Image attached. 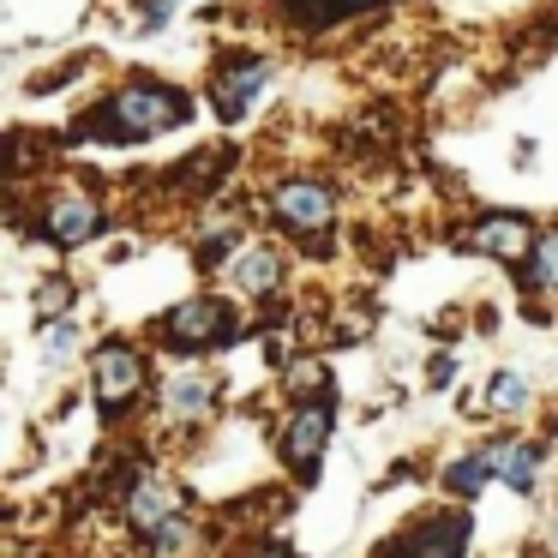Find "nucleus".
Wrapping results in <instances>:
<instances>
[{
	"mask_svg": "<svg viewBox=\"0 0 558 558\" xmlns=\"http://www.w3.org/2000/svg\"><path fill=\"white\" fill-rule=\"evenodd\" d=\"M522 289H558V229H546L534 258L522 265Z\"/></svg>",
	"mask_w": 558,
	"mask_h": 558,
	"instance_id": "nucleus-16",
	"label": "nucleus"
},
{
	"mask_svg": "<svg viewBox=\"0 0 558 558\" xmlns=\"http://www.w3.org/2000/svg\"><path fill=\"white\" fill-rule=\"evenodd\" d=\"M486 481H493V462H486V450H469L462 462H450V469H445V486H450L457 498H481Z\"/></svg>",
	"mask_w": 558,
	"mask_h": 558,
	"instance_id": "nucleus-15",
	"label": "nucleus"
},
{
	"mask_svg": "<svg viewBox=\"0 0 558 558\" xmlns=\"http://www.w3.org/2000/svg\"><path fill=\"white\" fill-rule=\"evenodd\" d=\"M121 505H126V522H133V529H145V534H157L162 522L181 517V493H174L162 474H133V481H126V493H121Z\"/></svg>",
	"mask_w": 558,
	"mask_h": 558,
	"instance_id": "nucleus-10",
	"label": "nucleus"
},
{
	"mask_svg": "<svg viewBox=\"0 0 558 558\" xmlns=\"http://www.w3.org/2000/svg\"><path fill=\"white\" fill-rule=\"evenodd\" d=\"M253 558H289V553H282V546H258Z\"/></svg>",
	"mask_w": 558,
	"mask_h": 558,
	"instance_id": "nucleus-23",
	"label": "nucleus"
},
{
	"mask_svg": "<svg viewBox=\"0 0 558 558\" xmlns=\"http://www.w3.org/2000/svg\"><path fill=\"white\" fill-rule=\"evenodd\" d=\"M73 342H78V330L61 318V325H54L49 337H43V361H66V354H73Z\"/></svg>",
	"mask_w": 558,
	"mask_h": 558,
	"instance_id": "nucleus-21",
	"label": "nucleus"
},
{
	"mask_svg": "<svg viewBox=\"0 0 558 558\" xmlns=\"http://www.w3.org/2000/svg\"><path fill=\"white\" fill-rule=\"evenodd\" d=\"M186 121H193V97H181L169 85H126L102 102L97 121H85V133L109 138V145H138V138L174 133Z\"/></svg>",
	"mask_w": 558,
	"mask_h": 558,
	"instance_id": "nucleus-1",
	"label": "nucleus"
},
{
	"mask_svg": "<svg viewBox=\"0 0 558 558\" xmlns=\"http://www.w3.org/2000/svg\"><path fill=\"white\" fill-rule=\"evenodd\" d=\"M469 553V517L462 510H433L397 541V558H462Z\"/></svg>",
	"mask_w": 558,
	"mask_h": 558,
	"instance_id": "nucleus-8",
	"label": "nucleus"
},
{
	"mask_svg": "<svg viewBox=\"0 0 558 558\" xmlns=\"http://www.w3.org/2000/svg\"><path fill=\"white\" fill-rule=\"evenodd\" d=\"M486 397H493V409H498V414H522V409L534 402V390H529V378H522V373H493Z\"/></svg>",
	"mask_w": 558,
	"mask_h": 558,
	"instance_id": "nucleus-17",
	"label": "nucleus"
},
{
	"mask_svg": "<svg viewBox=\"0 0 558 558\" xmlns=\"http://www.w3.org/2000/svg\"><path fill=\"white\" fill-rule=\"evenodd\" d=\"M169 13H174V0H138V25H145V31H162V25H169Z\"/></svg>",
	"mask_w": 558,
	"mask_h": 558,
	"instance_id": "nucleus-22",
	"label": "nucleus"
},
{
	"mask_svg": "<svg viewBox=\"0 0 558 558\" xmlns=\"http://www.w3.org/2000/svg\"><path fill=\"white\" fill-rule=\"evenodd\" d=\"M366 7H378V0H313V25H330V19H354V13H366Z\"/></svg>",
	"mask_w": 558,
	"mask_h": 558,
	"instance_id": "nucleus-19",
	"label": "nucleus"
},
{
	"mask_svg": "<svg viewBox=\"0 0 558 558\" xmlns=\"http://www.w3.org/2000/svg\"><path fill=\"white\" fill-rule=\"evenodd\" d=\"M198 546H205L198 522H193V517H174V522H162V529L145 541V553H150V558H198Z\"/></svg>",
	"mask_w": 558,
	"mask_h": 558,
	"instance_id": "nucleus-14",
	"label": "nucleus"
},
{
	"mask_svg": "<svg viewBox=\"0 0 558 558\" xmlns=\"http://www.w3.org/2000/svg\"><path fill=\"white\" fill-rule=\"evenodd\" d=\"M469 246H474V253H486V258H498V265H522V258H534L541 234H534V222L522 217V210H481Z\"/></svg>",
	"mask_w": 558,
	"mask_h": 558,
	"instance_id": "nucleus-6",
	"label": "nucleus"
},
{
	"mask_svg": "<svg viewBox=\"0 0 558 558\" xmlns=\"http://www.w3.org/2000/svg\"><path fill=\"white\" fill-rule=\"evenodd\" d=\"M145 378H150V366L133 342H102L97 361H90V397H97L102 421H121V414L145 397Z\"/></svg>",
	"mask_w": 558,
	"mask_h": 558,
	"instance_id": "nucleus-3",
	"label": "nucleus"
},
{
	"mask_svg": "<svg viewBox=\"0 0 558 558\" xmlns=\"http://www.w3.org/2000/svg\"><path fill=\"white\" fill-rule=\"evenodd\" d=\"M66 306H73V289H66L61 277H54V282H43V289H37V313H43V318H49V313L61 318Z\"/></svg>",
	"mask_w": 558,
	"mask_h": 558,
	"instance_id": "nucleus-20",
	"label": "nucleus"
},
{
	"mask_svg": "<svg viewBox=\"0 0 558 558\" xmlns=\"http://www.w3.org/2000/svg\"><path fill=\"white\" fill-rule=\"evenodd\" d=\"M229 253H246V246H241V229H222V234H205V241H198V265H205V270L229 265Z\"/></svg>",
	"mask_w": 558,
	"mask_h": 558,
	"instance_id": "nucleus-18",
	"label": "nucleus"
},
{
	"mask_svg": "<svg viewBox=\"0 0 558 558\" xmlns=\"http://www.w3.org/2000/svg\"><path fill=\"white\" fill-rule=\"evenodd\" d=\"M234 306L217 301V294H193V301H174L169 313L157 318V337L169 342L174 354H205V349H229L234 342Z\"/></svg>",
	"mask_w": 558,
	"mask_h": 558,
	"instance_id": "nucleus-2",
	"label": "nucleus"
},
{
	"mask_svg": "<svg viewBox=\"0 0 558 558\" xmlns=\"http://www.w3.org/2000/svg\"><path fill=\"white\" fill-rule=\"evenodd\" d=\"M234 282H241L246 294H277L282 289V277H289V253H277V246H246L241 258H234Z\"/></svg>",
	"mask_w": 558,
	"mask_h": 558,
	"instance_id": "nucleus-13",
	"label": "nucleus"
},
{
	"mask_svg": "<svg viewBox=\"0 0 558 558\" xmlns=\"http://www.w3.org/2000/svg\"><path fill=\"white\" fill-rule=\"evenodd\" d=\"M265 73H270V66L258 61V54H229V61L217 66V78H210V102H217L222 121H241V114L253 109Z\"/></svg>",
	"mask_w": 558,
	"mask_h": 558,
	"instance_id": "nucleus-9",
	"label": "nucleus"
},
{
	"mask_svg": "<svg viewBox=\"0 0 558 558\" xmlns=\"http://www.w3.org/2000/svg\"><path fill=\"white\" fill-rule=\"evenodd\" d=\"M102 205L90 193H54V198H43V234H49L54 246H85V241H97L102 234Z\"/></svg>",
	"mask_w": 558,
	"mask_h": 558,
	"instance_id": "nucleus-7",
	"label": "nucleus"
},
{
	"mask_svg": "<svg viewBox=\"0 0 558 558\" xmlns=\"http://www.w3.org/2000/svg\"><path fill=\"white\" fill-rule=\"evenodd\" d=\"M162 409L186 426H205L210 414H217V385H210L205 373H193V366H181V373L162 385Z\"/></svg>",
	"mask_w": 558,
	"mask_h": 558,
	"instance_id": "nucleus-11",
	"label": "nucleus"
},
{
	"mask_svg": "<svg viewBox=\"0 0 558 558\" xmlns=\"http://www.w3.org/2000/svg\"><path fill=\"white\" fill-rule=\"evenodd\" d=\"M486 462L510 493H534V481H541V445H529V438H493Z\"/></svg>",
	"mask_w": 558,
	"mask_h": 558,
	"instance_id": "nucleus-12",
	"label": "nucleus"
},
{
	"mask_svg": "<svg viewBox=\"0 0 558 558\" xmlns=\"http://www.w3.org/2000/svg\"><path fill=\"white\" fill-rule=\"evenodd\" d=\"M270 210L289 234H325L337 222V193L325 181H282L270 193Z\"/></svg>",
	"mask_w": 558,
	"mask_h": 558,
	"instance_id": "nucleus-5",
	"label": "nucleus"
},
{
	"mask_svg": "<svg viewBox=\"0 0 558 558\" xmlns=\"http://www.w3.org/2000/svg\"><path fill=\"white\" fill-rule=\"evenodd\" d=\"M330 433H337V397H330V390H325V397L294 402L289 421H282V462L306 481V474L318 469V457H325Z\"/></svg>",
	"mask_w": 558,
	"mask_h": 558,
	"instance_id": "nucleus-4",
	"label": "nucleus"
}]
</instances>
